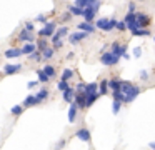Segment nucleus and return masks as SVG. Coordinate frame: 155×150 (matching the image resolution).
<instances>
[{"label":"nucleus","mask_w":155,"mask_h":150,"mask_svg":"<svg viewBox=\"0 0 155 150\" xmlns=\"http://www.w3.org/2000/svg\"><path fill=\"white\" fill-rule=\"evenodd\" d=\"M100 3H102L100 0H90V2H88V5L82 10V17H84L85 22H92V20L95 18V13L100 8Z\"/></svg>","instance_id":"obj_1"},{"label":"nucleus","mask_w":155,"mask_h":150,"mask_svg":"<svg viewBox=\"0 0 155 150\" xmlns=\"http://www.w3.org/2000/svg\"><path fill=\"white\" fill-rule=\"evenodd\" d=\"M115 25H117V20L115 18H100V20H97V23L94 27L102 30V32H112L115 28Z\"/></svg>","instance_id":"obj_2"},{"label":"nucleus","mask_w":155,"mask_h":150,"mask_svg":"<svg viewBox=\"0 0 155 150\" xmlns=\"http://www.w3.org/2000/svg\"><path fill=\"white\" fill-rule=\"evenodd\" d=\"M118 60H120V57H115L112 52H105V53H102V55H100V62L104 63V65H107V67L117 65Z\"/></svg>","instance_id":"obj_3"},{"label":"nucleus","mask_w":155,"mask_h":150,"mask_svg":"<svg viewBox=\"0 0 155 150\" xmlns=\"http://www.w3.org/2000/svg\"><path fill=\"white\" fill-rule=\"evenodd\" d=\"M55 28H57V25H55L54 22H48V23H44V27H42L40 30H38V35L40 37H44V38H50L52 35H54V32H55Z\"/></svg>","instance_id":"obj_4"},{"label":"nucleus","mask_w":155,"mask_h":150,"mask_svg":"<svg viewBox=\"0 0 155 150\" xmlns=\"http://www.w3.org/2000/svg\"><path fill=\"white\" fill-rule=\"evenodd\" d=\"M134 13H135V20H137L138 28H147L150 25V17L147 13H142V12H134Z\"/></svg>","instance_id":"obj_5"},{"label":"nucleus","mask_w":155,"mask_h":150,"mask_svg":"<svg viewBox=\"0 0 155 150\" xmlns=\"http://www.w3.org/2000/svg\"><path fill=\"white\" fill-rule=\"evenodd\" d=\"M138 93H140V87H137V85H132L130 88L125 92V103H130V102H134L135 98L138 97Z\"/></svg>","instance_id":"obj_6"},{"label":"nucleus","mask_w":155,"mask_h":150,"mask_svg":"<svg viewBox=\"0 0 155 150\" xmlns=\"http://www.w3.org/2000/svg\"><path fill=\"white\" fill-rule=\"evenodd\" d=\"M124 23H125V27H127L128 30H137L138 28V25H137V20H135V13L134 12H128L127 15H125V20H124Z\"/></svg>","instance_id":"obj_7"},{"label":"nucleus","mask_w":155,"mask_h":150,"mask_svg":"<svg viewBox=\"0 0 155 150\" xmlns=\"http://www.w3.org/2000/svg\"><path fill=\"white\" fill-rule=\"evenodd\" d=\"M110 52L114 53L115 57H122L125 52H127V47H125V45H122V43H118L117 40H115V42L112 43V50H110Z\"/></svg>","instance_id":"obj_8"},{"label":"nucleus","mask_w":155,"mask_h":150,"mask_svg":"<svg viewBox=\"0 0 155 150\" xmlns=\"http://www.w3.org/2000/svg\"><path fill=\"white\" fill-rule=\"evenodd\" d=\"M75 137H77L78 140H82V142H90V130L88 128H78L77 132H75Z\"/></svg>","instance_id":"obj_9"},{"label":"nucleus","mask_w":155,"mask_h":150,"mask_svg":"<svg viewBox=\"0 0 155 150\" xmlns=\"http://www.w3.org/2000/svg\"><path fill=\"white\" fill-rule=\"evenodd\" d=\"M87 35H88V33H85V32H75V33H70V35H68V42L75 45V43L82 42L84 38H87Z\"/></svg>","instance_id":"obj_10"},{"label":"nucleus","mask_w":155,"mask_h":150,"mask_svg":"<svg viewBox=\"0 0 155 150\" xmlns=\"http://www.w3.org/2000/svg\"><path fill=\"white\" fill-rule=\"evenodd\" d=\"M65 35H68V28L67 27H62V28H58V30H55L54 32V35L50 37V42L54 43V42H57V40H62V37H65Z\"/></svg>","instance_id":"obj_11"},{"label":"nucleus","mask_w":155,"mask_h":150,"mask_svg":"<svg viewBox=\"0 0 155 150\" xmlns=\"http://www.w3.org/2000/svg\"><path fill=\"white\" fill-rule=\"evenodd\" d=\"M17 40H20V42H34V32H27L25 28H22V32L18 33Z\"/></svg>","instance_id":"obj_12"},{"label":"nucleus","mask_w":155,"mask_h":150,"mask_svg":"<svg viewBox=\"0 0 155 150\" xmlns=\"http://www.w3.org/2000/svg\"><path fill=\"white\" fill-rule=\"evenodd\" d=\"M77 28L80 30V32H85V33H94L95 32V27L92 22H82L77 25Z\"/></svg>","instance_id":"obj_13"},{"label":"nucleus","mask_w":155,"mask_h":150,"mask_svg":"<svg viewBox=\"0 0 155 150\" xmlns=\"http://www.w3.org/2000/svg\"><path fill=\"white\" fill-rule=\"evenodd\" d=\"M20 70H22V65H20V63H8V65H5L4 72L7 73V75H14V73L20 72Z\"/></svg>","instance_id":"obj_14"},{"label":"nucleus","mask_w":155,"mask_h":150,"mask_svg":"<svg viewBox=\"0 0 155 150\" xmlns=\"http://www.w3.org/2000/svg\"><path fill=\"white\" fill-rule=\"evenodd\" d=\"M38 103L40 102H38V98L35 95H27L24 100V103H22V107H24V108L25 107H35V105H38Z\"/></svg>","instance_id":"obj_15"},{"label":"nucleus","mask_w":155,"mask_h":150,"mask_svg":"<svg viewBox=\"0 0 155 150\" xmlns=\"http://www.w3.org/2000/svg\"><path fill=\"white\" fill-rule=\"evenodd\" d=\"M84 93H85V97H87V95H94V93H98V90H97V83H95V82L85 83V87H84Z\"/></svg>","instance_id":"obj_16"},{"label":"nucleus","mask_w":155,"mask_h":150,"mask_svg":"<svg viewBox=\"0 0 155 150\" xmlns=\"http://www.w3.org/2000/svg\"><path fill=\"white\" fill-rule=\"evenodd\" d=\"M77 113H78V108H77V105H75V102H70V108H68V122L70 123L75 122Z\"/></svg>","instance_id":"obj_17"},{"label":"nucleus","mask_w":155,"mask_h":150,"mask_svg":"<svg viewBox=\"0 0 155 150\" xmlns=\"http://www.w3.org/2000/svg\"><path fill=\"white\" fill-rule=\"evenodd\" d=\"M62 93H64V100H65L67 103L74 102V97H75V88H72V87H68V88H65Z\"/></svg>","instance_id":"obj_18"},{"label":"nucleus","mask_w":155,"mask_h":150,"mask_svg":"<svg viewBox=\"0 0 155 150\" xmlns=\"http://www.w3.org/2000/svg\"><path fill=\"white\" fill-rule=\"evenodd\" d=\"M34 50H37L35 43H34V42H27V43H25V45L20 48V53H22V55H28V53H32Z\"/></svg>","instance_id":"obj_19"},{"label":"nucleus","mask_w":155,"mask_h":150,"mask_svg":"<svg viewBox=\"0 0 155 150\" xmlns=\"http://www.w3.org/2000/svg\"><path fill=\"white\" fill-rule=\"evenodd\" d=\"M4 55L7 57V58H17V57H20V48H7L4 52Z\"/></svg>","instance_id":"obj_20"},{"label":"nucleus","mask_w":155,"mask_h":150,"mask_svg":"<svg viewBox=\"0 0 155 150\" xmlns=\"http://www.w3.org/2000/svg\"><path fill=\"white\" fill-rule=\"evenodd\" d=\"M42 72H44L45 75L48 77V78H54V77L57 75V70H55L54 65H45L44 68H42Z\"/></svg>","instance_id":"obj_21"},{"label":"nucleus","mask_w":155,"mask_h":150,"mask_svg":"<svg viewBox=\"0 0 155 150\" xmlns=\"http://www.w3.org/2000/svg\"><path fill=\"white\" fill-rule=\"evenodd\" d=\"M132 35L134 37H150L152 32L148 28H137V30H132Z\"/></svg>","instance_id":"obj_22"},{"label":"nucleus","mask_w":155,"mask_h":150,"mask_svg":"<svg viewBox=\"0 0 155 150\" xmlns=\"http://www.w3.org/2000/svg\"><path fill=\"white\" fill-rule=\"evenodd\" d=\"M100 97V93H94V95H87L85 97V108H88V107H92L95 102H97V98Z\"/></svg>","instance_id":"obj_23"},{"label":"nucleus","mask_w":155,"mask_h":150,"mask_svg":"<svg viewBox=\"0 0 155 150\" xmlns=\"http://www.w3.org/2000/svg\"><path fill=\"white\" fill-rule=\"evenodd\" d=\"M107 87L114 92V90H118L120 88V78H110L107 80Z\"/></svg>","instance_id":"obj_24"},{"label":"nucleus","mask_w":155,"mask_h":150,"mask_svg":"<svg viewBox=\"0 0 155 150\" xmlns=\"http://www.w3.org/2000/svg\"><path fill=\"white\" fill-rule=\"evenodd\" d=\"M97 90L100 95H105V93L108 92V87H107V78H102L100 83H97Z\"/></svg>","instance_id":"obj_25"},{"label":"nucleus","mask_w":155,"mask_h":150,"mask_svg":"<svg viewBox=\"0 0 155 150\" xmlns=\"http://www.w3.org/2000/svg\"><path fill=\"white\" fill-rule=\"evenodd\" d=\"M35 47H37L38 52H42V50H45V48L48 47V40L44 38V37H40V38L37 40V45H35Z\"/></svg>","instance_id":"obj_26"},{"label":"nucleus","mask_w":155,"mask_h":150,"mask_svg":"<svg viewBox=\"0 0 155 150\" xmlns=\"http://www.w3.org/2000/svg\"><path fill=\"white\" fill-rule=\"evenodd\" d=\"M48 90L47 88H42V90H38V93H35V97L38 98V102H44V100H47L48 98Z\"/></svg>","instance_id":"obj_27"},{"label":"nucleus","mask_w":155,"mask_h":150,"mask_svg":"<svg viewBox=\"0 0 155 150\" xmlns=\"http://www.w3.org/2000/svg\"><path fill=\"white\" fill-rule=\"evenodd\" d=\"M42 58H52V57H54L55 55V50L54 48H52V47H47V48H45V50H42Z\"/></svg>","instance_id":"obj_28"},{"label":"nucleus","mask_w":155,"mask_h":150,"mask_svg":"<svg viewBox=\"0 0 155 150\" xmlns=\"http://www.w3.org/2000/svg\"><path fill=\"white\" fill-rule=\"evenodd\" d=\"M112 95H114V100H117V102H120V103H125V95L120 92V90H114Z\"/></svg>","instance_id":"obj_29"},{"label":"nucleus","mask_w":155,"mask_h":150,"mask_svg":"<svg viewBox=\"0 0 155 150\" xmlns=\"http://www.w3.org/2000/svg\"><path fill=\"white\" fill-rule=\"evenodd\" d=\"M68 13H70L72 17H78V15H82V8H78V7H75V5H70L68 7Z\"/></svg>","instance_id":"obj_30"},{"label":"nucleus","mask_w":155,"mask_h":150,"mask_svg":"<svg viewBox=\"0 0 155 150\" xmlns=\"http://www.w3.org/2000/svg\"><path fill=\"white\" fill-rule=\"evenodd\" d=\"M22 112H24V107H22V105H15V107H12V108H10V113L14 117L22 115Z\"/></svg>","instance_id":"obj_31"},{"label":"nucleus","mask_w":155,"mask_h":150,"mask_svg":"<svg viewBox=\"0 0 155 150\" xmlns=\"http://www.w3.org/2000/svg\"><path fill=\"white\" fill-rule=\"evenodd\" d=\"M28 58L35 60V62H40V60H42V53L38 52V50H34L32 53H28Z\"/></svg>","instance_id":"obj_32"},{"label":"nucleus","mask_w":155,"mask_h":150,"mask_svg":"<svg viewBox=\"0 0 155 150\" xmlns=\"http://www.w3.org/2000/svg\"><path fill=\"white\" fill-rule=\"evenodd\" d=\"M57 88L60 90V92H64L65 88H68V80H58V83H57Z\"/></svg>","instance_id":"obj_33"},{"label":"nucleus","mask_w":155,"mask_h":150,"mask_svg":"<svg viewBox=\"0 0 155 150\" xmlns=\"http://www.w3.org/2000/svg\"><path fill=\"white\" fill-rule=\"evenodd\" d=\"M72 77H74V72H72L70 68H65L64 73H62V80H70Z\"/></svg>","instance_id":"obj_34"},{"label":"nucleus","mask_w":155,"mask_h":150,"mask_svg":"<svg viewBox=\"0 0 155 150\" xmlns=\"http://www.w3.org/2000/svg\"><path fill=\"white\" fill-rule=\"evenodd\" d=\"M88 2H90V0H75V3H74V5H75V7H78V8H82V10H84L85 7L88 5Z\"/></svg>","instance_id":"obj_35"},{"label":"nucleus","mask_w":155,"mask_h":150,"mask_svg":"<svg viewBox=\"0 0 155 150\" xmlns=\"http://www.w3.org/2000/svg\"><path fill=\"white\" fill-rule=\"evenodd\" d=\"M37 75H38V82H44V83H47L48 80H50V78H48V77L45 75L44 72H42V70H37Z\"/></svg>","instance_id":"obj_36"},{"label":"nucleus","mask_w":155,"mask_h":150,"mask_svg":"<svg viewBox=\"0 0 155 150\" xmlns=\"http://www.w3.org/2000/svg\"><path fill=\"white\" fill-rule=\"evenodd\" d=\"M120 105H122L120 102L114 100V105H112V112H114V113H118V112H120Z\"/></svg>","instance_id":"obj_37"},{"label":"nucleus","mask_w":155,"mask_h":150,"mask_svg":"<svg viewBox=\"0 0 155 150\" xmlns=\"http://www.w3.org/2000/svg\"><path fill=\"white\" fill-rule=\"evenodd\" d=\"M115 28H117L118 32H125V30H127V27H125V23H124V22H117Z\"/></svg>","instance_id":"obj_38"},{"label":"nucleus","mask_w":155,"mask_h":150,"mask_svg":"<svg viewBox=\"0 0 155 150\" xmlns=\"http://www.w3.org/2000/svg\"><path fill=\"white\" fill-rule=\"evenodd\" d=\"M25 30H27V32H34V30H35L34 22H27V23H25Z\"/></svg>","instance_id":"obj_39"},{"label":"nucleus","mask_w":155,"mask_h":150,"mask_svg":"<svg viewBox=\"0 0 155 150\" xmlns=\"http://www.w3.org/2000/svg\"><path fill=\"white\" fill-rule=\"evenodd\" d=\"M62 47H64V42H62V40H57V42H54V47H52V48L58 50V48H62Z\"/></svg>","instance_id":"obj_40"},{"label":"nucleus","mask_w":155,"mask_h":150,"mask_svg":"<svg viewBox=\"0 0 155 150\" xmlns=\"http://www.w3.org/2000/svg\"><path fill=\"white\" fill-rule=\"evenodd\" d=\"M45 20H47V15H38L37 18H35V22L37 23H45Z\"/></svg>","instance_id":"obj_41"},{"label":"nucleus","mask_w":155,"mask_h":150,"mask_svg":"<svg viewBox=\"0 0 155 150\" xmlns=\"http://www.w3.org/2000/svg\"><path fill=\"white\" fill-rule=\"evenodd\" d=\"M142 55V48L140 47H135L134 48V57H140Z\"/></svg>","instance_id":"obj_42"},{"label":"nucleus","mask_w":155,"mask_h":150,"mask_svg":"<svg viewBox=\"0 0 155 150\" xmlns=\"http://www.w3.org/2000/svg\"><path fill=\"white\" fill-rule=\"evenodd\" d=\"M72 18V15H70V13H64V15H62V22H68V20H70Z\"/></svg>","instance_id":"obj_43"},{"label":"nucleus","mask_w":155,"mask_h":150,"mask_svg":"<svg viewBox=\"0 0 155 150\" xmlns=\"http://www.w3.org/2000/svg\"><path fill=\"white\" fill-rule=\"evenodd\" d=\"M37 85H38V80H32V82H28V83H27L28 88H34V87H37Z\"/></svg>","instance_id":"obj_44"},{"label":"nucleus","mask_w":155,"mask_h":150,"mask_svg":"<svg viewBox=\"0 0 155 150\" xmlns=\"http://www.w3.org/2000/svg\"><path fill=\"white\" fill-rule=\"evenodd\" d=\"M140 77H142V80H148V72L142 70V72H140Z\"/></svg>","instance_id":"obj_45"},{"label":"nucleus","mask_w":155,"mask_h":150,"mask_svg":"<svg viewBox=\"0 0 155 150\" xmlns=\"http://www.w3.org/2000/svg\"><path fill=\"white\" fill-rule=\"evenodd\" d=\"M64 145H65V140H60V142H58L57 145H55V150H60Z\"/></svg>","instance_id":"obj_46"},{"label":"nucleus","mask_w":155,"mask_h":150,"mask_svg":"<svg viewBox=\"0 0 155 150\" xmlns=\"http://www.w3.org/2000/svg\"><path fill=\"white\" fill-rule=\"evenodd\" d=\"M134 8H135V5H134V3H130V5H128V12H134Z\"/></svg>","instance_id":"obj_47"},{"label":"nucleus","mask_w":155,"mask_h":150,"mask_svg":"<svg viewBox=\"0 0 155 150\" xmlns=\"http://www.w3.org/2000/svg\"><path fill=\"white\" fill-rule=\"evenodd\" d=\"M67 58L70 60V58H74V52H68V55H67Z\"/></svg>","instance_id":"obj_48"}]
</instances>
